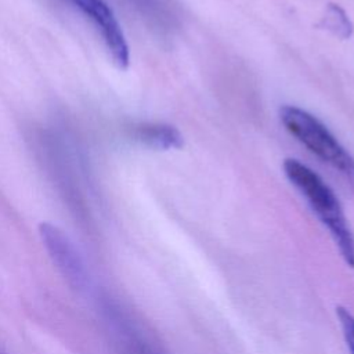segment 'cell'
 Here are the masks:
<instances>
[{
	"mask_svg": "<svg viewBox=\"0 0 354 354\" xmlns=\"http://www.w3.org/2000/svg\"><path fill=\"white\" fill-rule=\"evenodd\" d=\"M86 15L98 29L113 62L124 69L130 62V53L123 30L112 11L104 0H66Z\"/></svg>",
	"mask_w": 354,
	"mask_h": 354,
	"instance_id": "277c9868",
	"label": "cell"
},
{
	"mask_svg": "<svg viewBox=\"0 0 354 354\" xmlns=\"http://www.w3.org/2000/svg\"><path fill=\"white\" fill-rule=\"evenodd\" d=\"M322 26L340 39H348L353 35L354 26L342 7L329 4L322 17Z\"/></svg>",
	"mask_w": 354,
	"mask_h": 354,
	"instance_id": "8992f818",
	"label": "cell"
},
{
	"mask_svg": "<svg viewBox=\"0 0 354 354\" xmlns=\"http://www.w3.org/2000/svg\"><path fill=\"white\" fill-rule=\"evenodd\" d=\"M39 235L62 278L73 289L84 288L87 283L86 264L66 232L53 223L43 221L39 224Z\"/></svg>",
	"mask_w": 354,
	"mask_h": 354,
	"instance_id": "3957f363",
	"label": "cell"
},
{
	"mask_svg": "<svg viewBox=\"0 0 354 354\" xmlns=\"http://www.w3.org/2000/svg\"><path fill=\"white\" fill-rule=\"evenodd\" d=\"M282 167L288 180L300 191L319 221L328 228L344 261L354 267V236L332 188L297 159H285Z\"/></svg>",
	"mask_w": 354,
	"mask_h": 354,
	"instance_id": "6da1fadb",
	"label": "cell"
},
{
	"mask_svg": "<svg viewBox=\"0 0 354 354\" xmlns=\"http://www.w3.org/2000/svg\"><path fill=\"white\" fill-rule=\"evenodd\" d=\"M279 119L285 129L308 151L339 171L354 191V158L318 118L299 106L283 105L279 109Z\"/></svg>",
	"mask_w": 354,
	"mask_h": 354,
	"instance_id": "7a4b0ae2",
	"label": "cell"
},
{
	"mask_svg": "<svg viewBox=\"0 0 354 354\" xmlns=\"http://www.w3.org/2000/svg\"><path fill=\"white\" fill-rule=\"evenodd\" d=\"M336 315L339 318L348 351L350 354H354V315L342 306L336 307Z\"/></svg>",
	"mask_w": 354,
	"mask_h": 354,
	"instance_id": "52a82bcc",
	"label": "cell"
},
{
	"mask_svg": "<svg viewBox=\"0 0 354 354\" xmlns=\"http://www.w3.org/2000/svg\"><path fill=\"white\" fill-rule=\"evenodd\" d=\"M130 134L134 140L153 149H178L184 145L181 133L165 123H138L131 126Z\"/></svg>",
	"mask_w": 354,
	"mask_h": 354,
	"instance_id": "5b68a950",
	"label": "cell"
}]
</instances>
